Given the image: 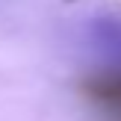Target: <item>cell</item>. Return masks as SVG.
Listing matches in <instances>:
<instances>
[{"mask_svg":"<svg viewBox=\"0 0 121 121\" xmlns=\"http://www.w3.org/2000/svg\"><path fill=\"white\" fill-rule=\"evenodd\" d=\"M89 44L106 62L121 68V21L118 18H95L89 24Z\"/></svg>","mask_w":121,"mask_h":121,"instance_id":"obj_1","label":"cell"}]
</instances>
